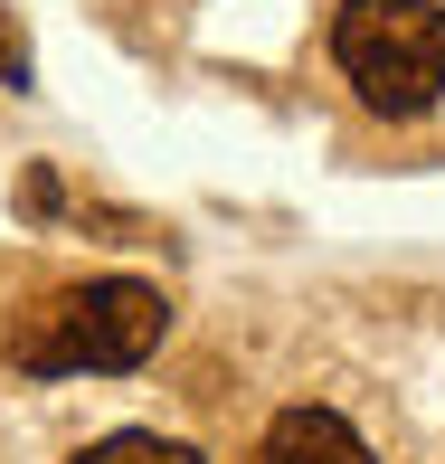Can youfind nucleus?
<instances>
[{
    "instance_id": "1",
    "label": "nucleus",
    "mask_w": 445,
    "mask_h": 464,
    "mask_svg": "<svg viewBox=\"0 0 445 464\" xmlns=\"http://www.w3.org/2000/svg\"><path fill=\"white\" fill-rule=\"evenodd\" d=\"M171 342V304L142 276H95L67 294H38L10 323V370L29 379H76V370H142Z\"/></svg>"
},
{
    "instance_id": "2",
    "label": "nucleus",
    "mask_w": 445,
    "mask_h": 464,
    "mask_svg": "<svg viewBox=\"0 0 445 464\" xmlns=\"http://www.w3.org/2000/svg\"><path fill=\"white\" fill-rule=\"evenodd\" d=\"M332 67L370 114H436L445 104V10L436 0H342L332 10Z\"/></svg>"
},
{
    "instance_id": "3",
    "label": "nucleus",
    "mask_w": 445,
    "mask_h": 464,
    "mask_svg": "<svg viewBox=\"0 0 445 464\" xmlns=\"http://www.w3.org/2000/svg\"><path fill=\"white\" fill-rule=\"evenodd\" d=\"M256 464H370V446H360V427L342 408H285L266 427Z\"/></svg>"
},
{
    "instance_id": "4",
    "label": "nucleus",
    "mask_w": 445,
    "mask_h": 464,
    "mask_svg": "<svg viewBox=\"0 0 445 464\" xmlns=\"http://www.w3.org/2000/svg\"><path fill=\"white\" fill-rule=\"evenodd\" d=\"M76 464H199L189 446H171V436H142V427H123V436H95Z\"/></svg>"
},
{
    "instance_id": "5",
    "label": "nucleus",
    "mask_w": 445,
    "mask_h": 464,
    "mask_svg": "<svg viewBox=\"0 0 445 464\" xmlns=\"http://www.w3.org/2000/svg\"><path fill=\"white\" fill-rule=\"evenodd\" d=\"M0 86L10 95H29L38 86V57H29V29L10 19V0H0Z\"/></svg>"
}]
</instances>
